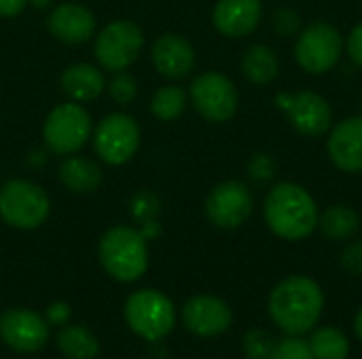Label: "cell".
Instances as JSON below:
<instances>
[{"mask_svg":"<svg viewBox=\"0 0 362 359\" xmlns=\"http://www.w3.org/2000/svg\"><path fill=\"white\" fill-rule=\"evenodd\" d=\"M267 309L272 322L291 336L312 332L325 309V294L320 286L305 275H291L276 284L269 294Z\"/></svg>","mask_w":362,"mask_h":359,"instance_id":"cell-1","label":"cell"},{"mask_svg":"<svg viewBox=\"0 0 362 359\" xmlns=\"http://www.w3.org/2000/svg\"><path fill=\"white\" fill-rule=\"evenodd\" d=\"M318 205L312 193L297 182H278L263 201L269 231L284 241H303L318 229Z\"/></svg>","mask_w":362,"mask_h":359,"instance_id":"cell-2","label":"cell"},{"mask_svg":"<svg viewBox=\"0 0 362 359\" xmlns=\"http://www.w3.org/2000/svg\"><path fill=\"white\" fill-rule=\"evenodd\" d=\"M104 271L123 284L140 279L148 269L146 237L129 226H115L106 231L98 248Z\"/></svg>","mask_w":362,"mask_h":359,"instance_id":"cell-3","label":"cell"},{"mask_svg":"<svg viewBox=\"0 0 362 359\" xmlns=\"http://www.w3.org/2000/svg\"><path fill=\"white\" fill-rule=\"evenodd\" d=\"M346 51L341 32L327 21H312L299 30L295 40V61L305 74L322 76L331 72Z\"/></svg>","mask_w":362,"mask_h":359,"instance_id":"cell-4","label":"cell"},{"mask_svg":"<svg viewBox=\"0 0 362 359\" xmlns=\"http://www.w3.org/2000/svg\"><path fill=\"white\" fill-rule=\"evenodd\" d=\"M125 322L140 339L157 343L165 339L176 324V311L172 300L153 288L134 292L125 303Z\"/></svg>","mask_w":362,"mask_h":359,"instance_id":"cell-5","label":"cell"},{"mask_svg":"<svg viewBox=\"0 0 362 359\" xmlns=\"http://www.w3.org/2000/svg\"><path fill=\"white\" fill-rule=\"evenodd\" d=\"M51 201L47 193L28 180H8L0 188V218L19 231H32L47 222Z\"/></svg>","mask_w":362,"mask_h":359,"instance_id":"cell-6","label":"cell"},{"mask_svg":"<svg viewBox=\"0 0 362 359\" xmlns=\"http://www.w3.org/2000/svg\"><path fill=\"white\" fill-rule=\"evenodd\" d=\"M91 135V116L78 102L55 106L42 125V138L51 152L74 154Z\"/></svg>","mask_w":362,"mask_h":359,"instance_id":"cell-7","label":"cell"},{"mask_svg":"<svg viewBox=\"0 0 362 359\" xmlns=\"http://www.w3.org/2000/svg\"><path fill=\"white\" fill-rule=\"evenodd\" d=\"M142 47H144L142 30L134 21L117 19L95 36L93 55L104 70L123 72L138 59Z\"/></svg>","mask_w":362,"mask_h":359,"instance_id":"cell-8","label":"cell"},{"mask_svg":"<svg viewBox=\"0 0 362 359\" xmlns=\"http://www.w3.org/2000/svg\"><path fill=\"white\" fill-rule=\"evenodd\" d=\"M189 97L208 123H225L238 110V89L223 72H202L189 87Z\"/></svg>","mask_w":362,"mask_h":359,"instance_id":"cell-9","label":"cell"},{"mask_svg":"<svg viewBox=\"0 0 362 359\" xmlns=\"http://www.w3.org/2000/svg\"><path fill=\"white\" fill-rule=\"evenodd\" d=\"M276 106L286 112L291 127L303 138L327 135L333 127V108L316 91L299 93H278Z\"/></svg>","mask_w":362,"mask_h":359,"instance_id":"cell-10","label":"cell"},{"mask_svg":"<svg viewBox=\"0 0 362 359\" xmlns=\"http://www.w3.org/2000/svg\"><path fill=\"white\" fill-rule=\"evenodd\" d=\"M93 146L98 157L108 165L127 163L140 146L138 123L123 112L108 114L93 133Z\"/></svg>","mask_w":362,"mask_h":359,"instance_id":"cell-11","label":"cell"},{"mask_svg":"<svg viewBox=\"0 0 362 359\" xmlns=\"http://www.w3.org/2000/svg\"><path fill=\"white\" fill-rule=\"evenodd\" d=\"M255 209V197L250 188L240 180H225L216 184L206 199L208 220L225 231L240 229Z\"/></svg>","mask_w":362,"mask_h":359,"instance_id":"cell-12","label":"cell"},{"mask_svg":"<svg viewBox=\"0 0 362 359\" xmlns=\"http://www.w3.org/2000/svg\"><path fill=\"white\" fill-rule=\"evenodd\" d=\"M0 339L17 353H36L49 341V322L32 309H8L0 315Z\"/></svg>","mask_w":362,"mask_h":359,"instance_id":"cell-13","label":"cell"},{"mask_svg":"<svg viewBox=\"0 0 362 359\" xmlns=\"http://www.w3.org/2000/svg\"><path fill=\"white\" fill-rule=\"evenodd\" d=\"M182 324L195 336L214 339L231 328L233 313L223 298L212 294H197L182 307Z\"/></svg>","mask_w":362,"mask_h":359,"instance_id":"cell-14","label":"cell"},{"mask_svg":"<svg viewBox=\"0 0 362 359\" xmlns=\"http://www.w3.org/2000/svg\"><path fill=\"white\" fill-rule=\"evenodd\" d=\"M327 152L331 163L346 174L362 171V114L348 116L329 129Z\"/></svg>","mask_w":362,"mask_h":359,"instance_id":"cell-15","label":"cell"},{"mask_svg":"<svg viewBox=\"0 0 362 359\" xmlns=\"http://www.w3.org/2000/svg\"><path fill=\"white\" fill-rule=\"evenodd\" d=\"M151 59L155 70L172 80L185 78L191 74V70L195 68V51L193 44L174 32L161 34L151 49Z\"/></svg>","mask_w":362,"mask_h":359,"instance_id":"cell-16","label":"cell"},{"mask_svg":"<svg viewBox=\"0 0 362 359\" xmlns=\"http://www.w3.org/2000/svg\"><path fill=\"white\" fill-rule=\"evenodd\" d=\"M263 19L261 0H218L212 8L214 28L227 38H244L252 34Z\"/></svg>","mask_w":362,"mask_h":359,"instance_id":"cell-17","label":"cell"},{"mask_svg":"<svg viewBox=\"0 0 362 359\" xmlns=\"http://www.w3.org/2000/svg\"><path fill=\"white\" fill-rule=\"evenodd\" d=\"M47 30L59 42L83 44L95 34V17L78 2H62L49 13Z\"/></svg>","mask_w":362,"mask_h":359,"instance_id":"cell-18","label":"cell"},{"mask_svg":"<svg viewBox=\"0 0 362 359\" xmlns=\"http://www.w3.org/2000/svg\"><path fill=\"white\" fill-rule=\"evenodd\" d=\"M59 85H62V91L72 102H91L104 91L106 80H104V74L100 68L81 61V63L68 66L62 72Z\"/></svg>","mask_w":362,"mask_h":359,"instance_id":"cell-19","label":"cell"},{"mask_svg":"<svg viewBox=\"0 0 362 359\" xmlns=\"http://www.w3.org/2000/svg\"><path fill=\"white\" fill-rule=\"evenodd\" d=\"M242 74L252 85H272L280 74V57L276 49L265 42L250 44L242 55Z\"/></svg>","mask_w":362,"mask_h":359,"instance_id":"cell-20","label":"cell"},{"mask_svg":"<svg viewBox=\"0 0 362 359\" xmlns=\"http://www.w3.org/2000/svg\"><path fill=\"white\" fill-rule=\"evenodd\" d=\"M361 216L350 205H344V203L331 205L318 216V229L331 241H348L356 237V233L361 231Z\"/></svg>","mask_w":362,"mask_h":359,"instance_id":"cell-21","label":"cell"},{"mask_svg":"<svg viewBox=\"0 0 362 359\" xmlns=\"http://www.w3.org/2000/svg\"><path fill=\"white\" fill-rule=\"evenodd\" d=\"M59 180L72 193H93L102 182V171L85 157H68L59 165Z\"/></svg>","mask_w":362,"mask_h":359,"instance_id":"cell-22","label":"cell"},{"mask_svg":"<svg viewBox=\"0 0 362 359\" xmlns=\"http://www.w3.org/2000/svg\"><path fill=\"white\" fill-rule=\"evenodd\" d=\"M57 347L68 359H95L100 341L85 326H66L57 334Z\"/></svg>","mask_w":362,"mask_h":359,"instance_id":"cell-23","label":"cell"},{"mask_svg":"<svg viewBox=\"0 0 362 359\" xmlns=\"http://www.w3.org/2000/svg\"><path fill=\"white\" fill-rule=\"evenodd\" d=\"M308 343L316 359H348L350 355V341L335 326H325L314 330Z\"/></svg>","mask_w":362,"mask_h":359,"instance_id":"cell-24","label":"cell"},{"mask_svg":"<svg viewBox=\"0 0 362 359\" xmlns=\"http://www.w3.org/2000/svg\"><path fill=\"white\" fill-rule=\"evenodd\" d=\"M185 108H187V93L174 85L157 89V93L151 99V112L163 123L176 121L185 112Z\"/></svg>","mask_w":362,"mask_h":359,"instance_id":"cell-25","label":"cell"},{"mask_svg":"<svg viewBox=\"0 0 362 359\" xmlns=\"http://www.w3.org/2000/svg\"><path fill=\"white\" fill-rule=\"evenodd\" d=\"M276 339L261 328H252L244 334L242 347H244V355L248 359H272L274 349H276Z\"/></svg>","mask_w":362,"mask_h":359,"instance_id":"cell-26","label":"cell"},{"mask_svg":"<svg viewBox=\"0 0 362 359\" xmlns=\"http://www.w3.org/2000/svg\"><path fill=\"white\" fill-rule=\"evenodd\" d=\"M246 171L255 184H269L278 174V163L269 152H257L250 157Z\"/></svg>","mask_w":362,"mask_h":359,"instance_id":"cell-27","label":"cell"},{"mask_svg":"<svg viewBox=\"0 0 362 359\" xmlns=\"http://www.w3.org/2000/svg\"><path fill=\"white\" fill-rule=\"evenodd\" d=\"M272 30L282 36V38H288V36H295L299 34L301 30V15L299 11L291 8V6H280L272 13Z\"/></svg>","mask_w":362,"mask_h":359,"instance_id":"cell-28","label":"cell"},{"mask_svg":"<svg viewBox=\"0 0 362 359\" xmlns=\"http://www.w3.org/2000/svg\"><path fill=\"white\" fill-rule=\"evenodd\" d=\"M272 359H316L312 353V347L308 341H303L301 336H286L282 341L276 343L274 355Z\"/></svg>","mask_w":362,"mask_h":359,"instance_id":"cell-29","label":"cell"},{"mask_svg":"<svg viewBox=\"0 0 362 359\" xmlns=\"http://www.w3.org/2000/svg\"><path fill=\"white\" fill-rule=\"evenodd\" d=\"M108 93H110V97H112L117 104L127 106V104H132V102L136 99V95H138V85H136V80H134L129 74H125V72H115V76H112L110 83H108Z\"/></svg>","mask_w":362,"mask_h":359,"instance_id":"cell-30","label":"cell"},{"mask_svg":"<svg viewBox=\"0 0 362 359\" xmlns=\"http://www.w3.org/2000/svg\"><path fill=\"white\" fill-rule=\"evenodd\" d=\"M157 209H159L157 199L151 193H140L132 201V214H134V218H140L144 222L153 220V216L157 214Z\"/></svg>","mask_w":362,"mask_h":359,"instance_id":"cell-31","label":"cell"},{"mask_svg":"<svg viewBox=\"0 0 362 359\" xmlns=\"http://www.w3.org/2000/svg\"><path fill=\"white\" fill-rule=\"evenodd\" d=\"M341 267L352 275H362V239L346 245L341 252Z\"/></svg>","mask_w":362,"mask_h":359,"instance_id":"cell-32","label":"cell"},{"mask_svg":"<svg viewBox=\"0 0 362 359\" xmlns=\"http://www.w3.org/2000/svg\"><path fill=\"white\" fill-rule=\"evenodd\" d=\"M70 313H72V309H70V305H68V303H64V300H55V303H51V305L47 307V311H45V320H47L49 324H53V326H64V324H68Z\"/></svg>","mask_w":362,"mask_h":359,"instance_id":"cell-33","label":"cell"},{"mask_svg":"<svg viewBox=\"0 0 362 359\" xmlns=\"http://www.w3.org/2000/svg\"><path fill=\"white\" fill-rule=\"evenodd\" d=\"M346 51H348V57L362 68V21L358 25H354L352 32L348 34Z\"/></svg>","mask_w":362,"mask_h":359,"instance_id":"cell-34","label":"cell"},{"mask_svg":"<svg viewBox=\"0 0 362 359\" xmlns=\"http://www.w3.org/2000/svg\"><path fill=\"white\" fill-rule=\"evenodd\" d=\"M30 0H0V17H15L19 15Z\"/></svg>","mask_w":362,"mask_h":359,"instance_id":"cell-35","label":"cell"},{"mask_svg":"<svg viewBox=\"0 0 362 359\" xmlns=\"http://www.w3.org/2000/svg\"><path fill=\"white\" fill-rule=\"evenodd\" d=\"M354 332H356V336L362 341V309L356 313V317H354Z\"/></svg>","mask_w":362,"mask_h":359,"instance_id":"cell-36","label":"cell"},{"mask_svg":"<svg viewBox=\"0 0 362 359\" xmlns=\"http://www.w3.org/2000/svg\"><path fill=\"white\" fill-rule=\"evenodd\" d=\"M30 2H32L34 6H38V8H45L51 0H30Z\"/></svg>","mask_w":362,"mask_h":359,"instance_id":"cell-37","label":"cell"},{"mask_svg":"<svg viewBox=\"0 0 362 359\" xmlns=\"http://www.w3.org/2000/svg\"><path fill=\"white\" fill-rule=\"evenodd\" d=\"M361 114H362V95H361Z\"/></svg>","mask_w":362,"mask_h":359,"instance_id":"cell-38","label":"cell"}]
</instances>
